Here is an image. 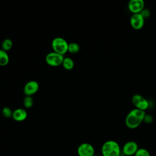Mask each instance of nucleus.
I'll use <instances>...</instances> for the list:
<instances>
[{
  "label": "nucleus",
  "instance_id": "obj_9",
  "mask_svg": "<svg viewBox=\"0 0 156 156\" xmlns=\"http://www.w3.org/2000/svg\"><path fill=\"white\" fill-rule=\"evenodd\" d=\"M128 9L133 14L139 13L144 9L143 0H130L128 3Z\"/></svg>",
  "mask_w": 156,
  "mask_h": 156
},
{
  "label": "nucleus",
  "instance_id": "obj_10",
  "mask_svg": "<svg viewBox=\"0 0 156 156\" xmlns=\"http://www.w3.org/2000/svg\"><path fill=\"white\" fill-rule=\"evenodd\" d=\"M39 89V85L37 81L30 80L27 82L23 88L24 93L26 96H31L35 94Z\"/></svg>",
  "mask_w": 156,
  "mask_h": 156
},
{
  "label": "nucleus",
  "instance_id": "obj_6",
  "mask_svg": "<svg viewBox=\"0 0 156 156\" xmlns=\"http://www.w3.org/2000/svg\"><path fill=\"white\" fill-rule=\"evenodd\" d=\"M77 152L79 156H93L95 150L91 144L83 143L78 146Z\"/></svg>",
  "mask_w": 156,
  "mask_h": 156
},
{
  "label": "nucleus",
  "instance_id": "obj_19",
  "mask_svg": "<svg viewBox=\"0 0 156 156\" xmlns=\"http://www.w3.org/2000/svg\"><path fill=\"white\" fill-rule=\"evenodd\" d=\"M141 15L143 16V17L146 19V18H147L150 16L151 15V12L149 9H144L141 12H140Z\"/></svg>",
  "mask_w": 156,
  "mask_h": 156
},
{
  "label": "nucleus",
  "instance_id": "obj_17",
  "mask_svg": "<svg viewBox=\"0 0 156 156\" xmlns=\"http://www.w3.org/2000/svg\"><path fill=\"white\" fill-rule=\"evenodd\" d=\"M134 156H151L149 152L145 148H138Z\"/></svg>",
  "mask_w": 156,
  "mask_h": 156
},
{
  "label": "nucleus",
  "instance_id": "obj_5",
  "mask_svg": "<svg viewBox=\"0 0 156 156\" xmlns=\"http://www.w3.org/2000/svg\"><path fill=\"white\" fill-rule=\"evenodd\" d=\"M132 102L136 108L144 112L149 106L148 101L140 94H135L132 97Z\"/></svg>",
  "mask_w": 156,
  "mask_h": 156
},
{
  "label": "nucleus",
  "instance_id": "obj_4",
  "mask_svg": "<svg viewBox=\"0 0 156 156\" xmlns=\"http://www.w3.org/2000/svg\"><path fill=\"white\" fill-rule=\"evenodd\" d=\"M63 59V55L57 54L54 51L48 53L45 57L46 63L51 66H58L62 65Z\"/></svg>",
  "mask_w": 156,
  "mask_h": 156
},
{
  "label": "nucleus",
  "instance_id": "obj_20",
  "mask_svg": "<svg viewBox=\"0 0 156 156\" xmlns=\"http://www.w3.org/2000/svg\"><path fill=\"white\" fill-rule=\"evenodd\" d=\"M143 121L145 122L146 123H147V124L152 123L153 122V118H152V116L151 115L146 113V115L144 116V118Z\"/></svg>",
  "mask_w": 156,
  "mask_h": 156
},
{
  "label": "nucleus",
  "instance_id": "obj_12",
  "mask_svg": "<svg viewBox=\"0 0 156 156\" xmlns=\"http://www.w3.org/2000/svg\"><path fill=\"white\" fill-rule=\"evenodd\" d=\"M9 62V57L6 51L0 49V66H6Z\"/></svg>",
  "mask_w": 156,
  "mask_h": 156
},
{
  "label": "nucleus",
  "instance_id": "obj_15",
  "mask_svg": "<svg viewBox=\"0 0 156 156\" xmlns=\"http://www.w3.org/2000/svg\"><path fill=\"white\" fill-rule=\"evenodd\" d=\"M79 51H80V46L77 43L74 42L68 43V52L71 54H76L79 52Z\"/></svg>",
  "mask_w": 156,
  "mask_h": 156
},
{
  "label": "nucleus",
  "instance_id": "obj_18",
  "mask_svg": "<svg viewBox=\"0 0 156 156\" xmlns=\"http://www.w3.org/2000/svg\"><path fill=\"white\" fill-rule=\"evenodd\" d=\"M12 114H13V112L8 107H5L2 110V115L5 118H10L12 116Z\"/></svg>",
  "mask_w": 156,
  "mask_h": 156
},
{
  "label": "nucleus",
  "instance_id": "obj_16",
  "mask_svg": "<svg viewBox=\"0 0 156 156\" xmlns=\"http://www.w3.org/2000/svg\"><path fill=\"white\" fill-rule=\"evenodd\" d=\"M34 100L31 96H26L23 99V105L26 108H30L33 106Z\"/></svg>",
  "mask_w": 156,
  "mask_h": 156
},
{
  "label": "nucleus",
  "instance_id": "obj_8",
  "mask_svg": "<svg viewBox=\"0 0 156 156\" xmlns=\"http://www.w3.org/2000/svg\"><path fill=\"white\" fill-rule=\"evenodd\" d=\"M145 19L143 17L140 13L132 14L130 18V26L135 30L141 29L144 24Z\"/></svg>",
  "mask_w": 156,
  "mask_h": 156
},
{
  "label": "nucleus",
  "instance_id": "obj_13",
  "mask_svg": "<svg viewBox=\"0 0 156 156\" xmlns=\"http://www.w3.org/2000/svg\"><path fill=\"white\" fill-rule=\"evenodd\" d=\"M62 66L66 70H71L74 68V61L70 57H65L62 62Z\"/></svg>",
  "mask_w": 156,
  "mask_h": 156
},
{
  "label": "nucleus",
  "instance_id": "obj_11",
  "mask_svg": "<svg viewBox=\"0 0 156 156\" xmlns=\"http://www.w3.org/2000/svg\"><path fill=\"white\" fill-rule=\"evenodd\" d=\"M27 116L26 111L23 108H17L13 111L12 118L18 122L24 121Z\"/></svg>",
  "mask_w": 156,
  "mask_h": 156
},
{
  "label": "nucleus",
  "instance_id": "obj_2",
  "mask_svg": "<svg viewBox=\"0 0 156 156\" xmlns=\"http://www.w3.org/2000/svg\"><path fill=\"white\" fill-rule=\"evenodd\" d=\"M121 150L118 143L115 140H107L101 147L102 156H119Z\"/></svg>",
  "mask_w": 156,
  "mask_h": 156
},
{
  "label": "nucleus",
  "instance_id": "obj_7",
  "mask_svg": "<svg viewBox=\"0 0 156 156\" xmlns=\"http://www.w3.org/2000/svg\"><path fill=\"white\" fill-rule=\"evenodd\" d=\"M138 148V145L136 142L134 141H129L123 145L122 152L126 156H132L135 155Z\"/></svg>",
  "mask_w": 156,
  "mask_h": 156
},
{
  "label": "nucleus",
  "instance_id": "obj_1",
  "mask_svg": "<svg viewBox=\"0 0 156 156\" xmlns=\"http://www.w3.org/2000/svg\"><path fill=\"white\" fill-rule=\"evenodd\" d=\"M145 115L144 111L138 108H135L131 110L125 118L126 126L130 129L137 128L143 122Z\"/></svg>",
  "mask_w": 156,
  "mask_h": 156
},
{
  "label": "nucleus",
  "instance_id": "obj_3",
  "mask_svg": "<svg viewBox=\"0 0 156 156\" xmlns=\"http://www.w3.org/2000/svg\"><path fill=\"white\" fill-rule=\"evenodd\" d=\"M51 46L53 51L63 55L68 52V43L62 37H56L54 38L51 43Z\"/></svg>",
  "mask_w": 156,
  "mask_h": 156
},
{
  "label": "nucleus",
  "instance_id": "obj_21",
  "mask_svg": "<svg viewBox=\"0 0 156 156\" xmlns=\"http://www.w3.org/2000/svg\"><path fill=\"white\" fill-rule=\"evenodd\" d=\"M93 156H100V155H96V154H94Z\"/></svg>",
  "mask_w": 156,
  "mask_h": 156
},
{
  "label": "nucleus",
  "instance_id": "obj_14",
  "mask_svg": "<svg viewBox=\"0 0 156 156\" xmlns=\"http://www.w3.org/2000/svg\"><path fill=\"white\" fill-rule=\"evenodd\" d=\"M13 46V42L9 38L4 39L1 44V49L4 50V51H8L12 49Z\"/></svg>",
  "mask_w": 156,
  "mask_h": 156
}]
</instances>
